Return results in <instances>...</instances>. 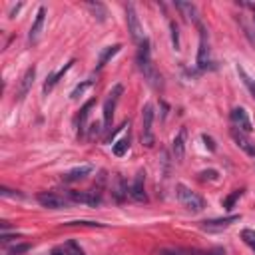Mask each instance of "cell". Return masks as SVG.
Masks as SVG:
<instances>
[{
  "mask_svg": "<svg viewBox=\"0 0 255 255\" xmlns=\"http://www.w3.org/2000/svg\"><path fill=\"white\" fill-rule=\"evenodd\" d=\"M28 249H30V245H28V243H20V245L10 247V249H8V253H10V255H20V253L28 251Z\"/></svg>",
  "mask_w": 255,
  "mask_h": 255,
  "instance_id": "4dcf8cb0",
  "label": "cell"
},
{
  "mask_svg": "<svg viewBox=\"0 0 255 255\" xmlns=\"http://www.w3.org/2000/svg\"><path fill=\"white\" fill-rule=\"evenodd\" d=\"M241 193H243L241 190H235V191H233L229 197H225V199H223V207H225L227 211H229V209H233V205H235V201L241 197Z\"/></svg>",
  "mask_w": 255,
  "mask_h": 255,
  "instance_id": "603a6c76",
  "label": "cell"
},
{
  "mask_svg": "<svg viewBox=\"0 0 255 255\" xmlns=\"http://www.w3.org/2000/svg\"><path fill=\"white\" fill-rule=\"evenodd\" d=\"M241 239L255 251V231H253V229H243V231H241Z\"/></svg>",
  "mask_w": 255,
  "mask_h": 255,
  "instance_id": "484cf974",
  "label": "cell"
},
{
  "mask_svg": "<svg viewBox=\"0 0 255 255\" xmlns=\"http://www.w3.org/2000/svg\"><path fill=\"white\" fill-rule=\"evenodd\" d=\"M176 8L188 18V20H193L197 22L199 20V14H197V6L191 4V2H176Z\"/></svg>",
  "mask_w": 255,
  "mask_h": 255,
  "instance_id": "d6986e66",
  "label": "cell"
},
{
  "mask_svg": "<svg viewBox=\"0 0 255 255\" xmlns=\"http://www.w3.org/2000/svg\"><path fill=\"white\" fill-rule=\"evenodd\" d=\"M142 144L146 148H152L156 144L154 138V106L146 104L142 110Z\"/></svg>",
  "mask_w": 255,
  "mask_h": 255,
  "instance_id": "3957f363",
  "label": "cell"
},
{
  "mask_svg": "<svg viewBox=\"0 0 255 255\" xmlns=\"http://www.w3.org/2000/svg\"><path fill=\"white\" fill-rule=\"evenodd\" d=\"M164 255H178V253H174V251H166Z\"/></svg>",
  "mask_w": 255,
  "mask_h": 255,
  "instance_id": "ab89813d",
  "label": "cell"
},
{
  "mask_svg": "<svg viewBox=\"0 0 255 255\" xmlns=\"http://www.w3.org/2000/svg\"><path fill=\"white\" fill-rule=\"evenodd\" d=\"M144 184H146V172H144V170H140V172L136 174V180H134L132 188H130V195H132V199H136V201H146V199H148Z\"/></svg>",
  "mask_w": 255,
  "mask_h": 255,
  "instance_id": "8fae6325",
  "label": "cell"
},
{
  "mask_svg": "<svg viewBox=\"0 0 255 255\" xmlns=\"http://www.w3.org/2000/svg\"><path fill=\"white\" fill-rule=\"evenodd\" d=\"M88 8H90L94 14H98V20H100V22L106 20V10H104L102 4H98V2H96V4H94V2H88Z\"/></svg>",
  "mask_w": 255,
  "mask_h": 255,
  "instance_id": "4316f807",
  "label": "cell"
},
{
  "mask_svg": "<svg viewBox=\"0 0 255 255\" xmlns=\"http://www.w3.org/2000/svg\"><path fill=\"white\" fill-rule=\"evenodd\" d=\"M44 20H46V8L40 6L38 12H36V18H34V24H32V28H30V34H28V40H30L32 44L38 40V36H40V32H42V26H44Z\"/></svg>",
  "mask_w": 255,
  "mask_h": 255,
  "instance_id": "2e32d148",
  "label": "cell"
},
{
  "mask_svg": "<svg viewBox=\"0 0 255 255\" xmlns=\"http://www.w3.org/2000/svg\"><path fill=\"white\" fill-rule=\"evenodd\" d=\"M92 166H78V168H74V170H70V172H66L64 176H62V182H66V184H74V182H80V180H84L86 176H90L92 174Z\"/></svg>",
  "mask_w": 255,
  "mask_h": 255,
  "instance_id": "9a60e30c",
  "label": "cell"
},
{
  "mask_svg": "<svg viewBox=\"0 0 255 255\" xmlns=\"http://www.w3.org/2000/svg\"><path fill=\"white\" fill-rule=\"evenodd\" d=\"M176 193H178V199H180V203L188 209V211H191V213H199V211H203V207H205V201H203V197L201 195H197L195 191H191L188 186H184V184H178L176 186Z\"/></svg>",
  "mask_w": 255,
  "mask_h": 255,
  "instance_id": "7a4b0ae2",
  "label": "cell"
},
{
  "mask_svg": "<svg viewBox=\"0 0 255 255\" xmlns=\"http://www.w3.org/2000/svg\"><path fill=\"white\" fill-rule=\"evenodd\" d=\"M199 176H201V180H213V182L219 178V174H217L215 170H205V172H201Z\"/></svg>",
  "mask_w": 255,
  "mask_h": 255,
  "instance_id": "d6a6232c",
  "label": "cell"
},
{
  "mask_svg": "<svg viewBox=\"0 0 255 255\" xmlns=\"http://www.w3.org/2000/svg\"><path fill=\"white\" fill-rule=\"evenodd\" d=\"M186 140H188V130L182 128L178 132V136L174 138L172 142V154H174V160L176 162H184V156H186Z\"/></svg>",
  "mask_w": 255,
  "mask_h": 255,
  "instance_id": "7c38bea8",
  "label": "cell"
},
{
  "mask_svg": "<svg viewBox=\"0 0 255 255\" xmlns=\"http://www.w3.org/2000/svg\"><path fill=\"white\" fill-rule=\"evenodd\" d=\"M128 150H130V136H126V138H122L120 142H116L114 144V148H112V152H114V156H118V158H122Z\"/></svg>",
  "mask_w": 255,
  "mask_h": 255,
  "instance_id": "7402d4cb",
  "label": "cell"
},
{
  "mask_svg": "<svg viewBox=\"0 0 255 255\" xmlns=\"http://www.w3.org/2000/svg\"><path fill=\"white\" fill-rule=\"evenodd\" d=\"M231 138H233V142L247 154V156H251V158H255V144L247 138V134H243L241 130H239V128H231Z\"/></svg>",
  "mask_w": 255,
  "mask_h": 255,
  "instance_id": "30bf717a",
  "label": "cell"
},
{
  "mask_svg": "<svg viewBox=\"0 0 255 255\" xmlns=\"http://www.w3.org/2000/svg\"><path fill=\"white\" fill-rule=\"evenodd\" d=\"M68 197L76 203H84V205H100L102 203V193L96 191V190H90V191H68Z\"/></svg>",
  "mask_w": 255,
  "mask_h": 255,
  "instance_id": "ba28073f",
  "label": "cell"
},
{
  "mask_svg": "<svg viewBox=\"0 0 255 255\" xmlns=\"http://www.w3.org/2000/svg\"><path fill=\"white\" fill-rule=\"evenodd\" d=\"M120 50H122V44H114V46L104 48V52H102V54H100V58H98V66H96V68H98V70H102V68L108 64V60H112Z\"/></svg>",
  "mask_w": 255,
  "mask_h": 255,
  "instance_id": "ffe728a7",
  "label": "cell"
},
{
  "mask_svg": "<svg viewBox=\"0 0 255 255\" xmlns=\"http://www.w3.org/2000/svg\"><path fill=\"white\" fill-rule=\"evenodd\" d=\"M64 247H66L68 255H86V253H84V249H82V247H80V245H78L74 239L66 241V245H64Z\"/></svg>",
  "mask_w": 255,
  "mask_h": 255,
  "instance_id": "cb8c5ba5",
  "label": "cell"
},
{
  "mask_svg": "<svg viewBox=\"0 0 255 255\" xmlns=\"http://www.w3.org/2000/svg\"><path fill=\"white\" fill-rule=\"evenodd\" d=\"M52 255H68V251H66V247H54Z\"/></svg>",
  "mask_w": 255,
  "mask_h": 255,
  "instance_id": "8d00e7d4",
  "label": "cell"
},
{
  "mask_svg": "<svg viewBox=\"0 0 255 255\" xmlns=\"http://www.w3.org/2000/svg\"><path fill=\"white\" fill-rule=\"evenodd\" d=\"M122 92H124L122 84H116V86H114V90L108 94V100L104 102V128H110V126H112L114 110H116V104H118V100H120Z\"/></svg>",
  "mask_w": 255,
  "mask_h": 255,
  "instance_id": "5b68a950",
  "label": "cell"
},
{
  "mask_svg": "<svg viewBox=\"0 0 255 255\" xmlns=\"http://www.w3.org/2000/svg\"><path fill=\"white\" fill-rule=\"evenodd\" d=\"M90 86H92V82H84V84L76 86V88H74V92H72V98L76 100V98H78V96H82V94H84V92H86Z\"/></svg>",
  "mask_w": 255,
  "mask_h": 255,
  "instance_id": "f546056e",
  "label": "cell"
},
{
  "mask_svg": "<svg viewBox=\"0 0 255 255\" xmlns=\"http://www.w3.org/2000/svg\"><path fill=\"white\" fill-rule=\"evenodd\" d=\"M205 255H225V253H223V249H213V251H207Z\"/></svg>",
  "mask_w": 255,
  "mask_h": 255,
  "instance_id": "f35d334b",
  "label": "cell"
},
{
  "mask_svg": "<svg viewBox=\"0 0 255 255\" xmlns=\"http://www.w3.org/2000/svg\"><path fill=\"white\" fill-rule=\"evenodd\" d=\"M231 122H233L235 128H239L243 134H251V132H253V126H251V120H249L245 108H233V112H231Z\"/></svg>",
  "mask_w": 255,
  "mask_h": 255,
  "instance_id": "9c48e42d",
  "label": "cell"
},
{
  "mask_svg": "<svg viewBox=\"0 0 255 255\" xmlns=\"http://www.w3.org/2000/svg\"><path fill=\"white\" fill-rule=\"evenodd\" d=\"M72 64H74V60H70V62H68V64L62 68V70H58L56 74H50V76L46 78V82H44V94H50V92L54 90V86H56V84L60 82V78H62V76H64V74H66V72L72 68Z\"/></svg>",
  "mask_w": 255,
  "mask_h": 255,
  "instance_id": "ac0fdd59",
  "label": "cell"
},
{
  "mask_svg": "<svg viewBox=\"0 0 255 255\" xmlns=\"http://www.w3.org/2000/svg\"><path fill=\"white\" fill-rule=\"evenodd\" d=\"M245 6H247V8L251 10V18H253V24H255V4H251V2H247Z\"/></svg>",
  "mask_w": 255,
  "mask_h": 255,
  "instance_id": "74e56055",
  "label": "cell"
},
{
  "mask_svg": "<svg viewBox=\"0 0 255 255\" xmlns=\"http://www.w3.org/2000/svg\"><path fill=\"white\" fill-rule=\"evenodd\" d=\"M0 193H2V195H10V197H22V193H16V191H12L8 188H2V190H0Z\"/></svg>",
  "mask_w": 255,
  "mask_h": 255,
  "instance_id": "d590c367",
  "label": "cell"
},
{
  "mask_svg": "<svg viewBox=\"0 0 255 255\" xmlns=\"http://www.w3.org/2000/svg\"><path fill=\"white\" fill-rule=\"evenodd\" d=\"M237 74L241 76V80L245 82V86L249 88V92H251V94H253V98H255V82H253V80H251V78L245 74V70H243L241 66H237Z\"/></svg>",
  "mask_w": 255,
  "mask_h": 255,
  "instance_id": "d4e9b609",
  "label": "cell"
},
{
  "mask_svg": "<svg viewBox=\"0 0 255 255\" xmlns=\"http://www.w3.org/2000/svg\"><path fill=\"white\" fill-rule=\"evenodd\" d=\"M170 30H172V46L176 50H180V34H178V24L170 22Z\"/></svg>",
  "mask_w": 255,
  "mask_h": 255,
  "instance_id": "f1b7e54d",
  "label": "cell"
},
{
  "mask_svg": "<svg viewBox=\"0 0 255 255\" xmlns=\"http://www.w3.org/2000/svg\"><path fill=\"white\" fill-rule=\"evenodd\" d=\"M112 195H114V199H116L118 203H124V199H126L128 195H130V190H128V184H126V180H124V176H122V174H118V176H116V180H114Z\"/></svg>",
  "mask_w": 255,
  "mask_h": 255,
  "instance_id": "5bb4252c",
  "label": "cell"
},
{
  "mask_svg": "<svg viewBox=\"0 0 255 255\" xmlns=\"http://www.w3.org/2000/svg\"><path fill=\"white\" fill-rule=\"evenodd\" d=\"M94 104H96V100L92 98V100H88L84 106H82V110H80V114H78V130H80V134L84 132V126H86V120H88V116H90V110L94 108Z\"/></svg>",
  "mask_w": 255,
  "mask_h": 255,
  "instance_id": "44dd1931",
  "label": "cell"
},
{
  "mask_svg": "<svg viewBox=\"0 0 255 255\" xmlns=\"http://www.w3.org/2000/svg\"><path fill=\"white\" fill-rule=\"evenodd\" d=\"M34 78H36V68H34V66H30V68L24 72V76H22L20 90H18V100H22V98L28 94V90H30V88H32V84H34Z\"/></svg>",
  "mask_w": 255,
  "mask_h": 255,
  "instance_id": "e0dca14e",
  "label": "cell"
},
{
  "mask_svg": "<svg viewBox=\"0 0 255 255\" xmlns=\"http://www.w3.org/2000/svg\"><path fill=\"white\" fill-rule=\"evenodd\" d=\"M128 126H130V124H128V122H124V124H122L120 128H116V130H114V132H110V134H108V138H106V144H110V142L114 140V136H116L118 132H122V130H124V128H128Z\"/></svg>",
  "mask_w": 255,
  "mask_h": 255,
  "instance_id": "e575fe53",
  "label": "cell"
},
{
  "mask_svg": "<svg viewBox=\"0 0 255 255\" xmlns=\"http://www.w3.org/2000/svg\"><path fill=\"white\" fill-rule=\"evenodd\" d=\"M36 199H38V203L42 207H48V209H64V207H68V201L62 195L54 193V191H40L36 195Z\"/></svg>",
  "mask_w": 255,
  "mask_h": 255,
  "instance_id": "52a82bcc",
  "label": "cell"
},
{
  "mask_svg": "<svg viewBox=\"0 0 255 255\" xmlns=\"http://www.w3.org/2000/svg\"><path fill=\"white\" fill-rule=\"evenodd\" d=\"M102 128H104V126H102L100 122H92V124H90V134H88V138H90V140H96V138L102 134Z\"/></svg>",
  "mask_w": 255,
  "mask_h": 255,
  "instance_id": "83f0119b",
  "label": "cell"
},
{
  "mask_svg": "<svg viewBox=\"0 0 255 255\" xmlns=\"http://www.w3.org/2000/svg\"><path fill=\"white\" fill-rule=\"evenodd\" d=\"M235 221H239V215H229V217H221V219H207L201 223L203 229L207 231H219V229H225L229 225H233Z\"/></svg>",
  "mask_w": 255,
  "mask_h": 255,
  "instance_id": "4fadbf2b",
  "label": "cell"
},
{
  "mask_svg": "<svg viewBox=\"0 0 255 255\" xmlns=\"http://www.w3.org/2000/svg\"><path fill=\"white\" fill-rule=\"evenodd\" d=\"M138 68L144 74V78L148 80V84L156 90L162 88V74L156 70L154 62H152V50H150V40L144 38L140 42V50H138Z\"/></svg>",
  "mask_w": 255,
  "mask_h": 255,
  "instance_id": "6da1fadb",
  "label": "cell"
},
{
  "mask_svg": "<svg viewBox=\"0 0 255 255\" xmlns=\"http://www.w3.org/2000/svg\"><path fill=\"white\" fill-rule=\"evenodd\" d=\"M201 140H203V144H205V148H207L209 152H215V150H217V146H215V142H213V138H211V136L203 134V136H201Z\"/></svg>",
  "mask_w": 255,
  "mask_h": 255,
  "instance_id": "1f68e13d",
  "label": "cell"
},
{
  "mask_svg": "<svg viewBox=\"0 0 255 255\" xmlns=\"http://www.w3.org/2000/svg\"><path fill=\"white\" fill-rule=\"evenodd\" d=\"M211 64L209 58V42H207V32L205 28L199 24V48H197V68L199 70H207Z\"/></svg>",
  "mask_w": 255,
  "mask_h": 255,
  "instance_id": "8992f818",
  "label": "cell"
},
{
  "mask_svg": "<svg viewBox=\"0 0 255 255\" xmlns=\"http://www.w3.org/2000/svg\"><path fill=\"white\" fill-rule=\"evenodd\" d=\"M126 22H128V32L134 38V42H142L146 36H144V28H142V22H140V16L134 8V4H128L126 6Z\"/></svg>",
  "mask_w": 255,
  "mask_h": 255,
  "instance_id": "277c9868",
  "label": "cell"
},
{
  "mask_svg": "<svg viewBox=\"0 0 255 255\" xmlns=\"http://www.w3.org/2000/svg\"><path fill=\"white\" fill-rule=\"evenodd\" d=\"M68 225H84V227H104L102 223L98 221H70Z\"/></svg>",
  "mask_w": 255,
  "mask_h": 255,
  "instance_id": "836d02e7",
  "label": "cell"
}]
</instances>
